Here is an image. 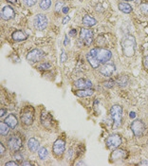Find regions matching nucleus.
<instances>
[{
    "label": "nucleus",
    "instance_id": "nucleus-1",
    "mask_svg": "<svg viewBox=\"0 0 148 166\" xmlns=\"http://www.w3.org/2000/svg\"><path fill=\"white\" fill-rule=\"evenodd\" d=\"M111 57H112V53L110 50L100 48L91 49L86 55L88 63L93 68L99 67L101 64L107 63L111 59Z\"/></svg>",
    "mask_w": 148,
    "mask_h": 166
},
{
    "label": "nucleus",
    "instance_id": "nucleus-2",
    "mask_svg": "<svg viewBox=\"0 0 148 166\" xmlns=\"http://www.w3.org/2000/svg\"><path fill=\"white\" fill-rule=\"evenodd\" d=\"M122 48L125 56L127 57L134 56L136 49V40L134 36L131 34L124 35L122 40Z\"/></svg>",
    "mask_w": 148,
    "mask_h": 166
},
{
    "label": "nucleus",
    "instance_id": "nucleus-3",
    "mask_svg": "<svg viewBox=\"0 0 148 166\" xmlns=\"http://www.w3.org/2000/svg\"><path fill=\"white\" fill-rule=\"evenodd\" d=\"M111 118L113 120V127L118 128L123 122V108L119 104H114L110 109Z\"/></svg>",
    "mask_w": 148,
    "mask_h": 166
},
{
    "label": "nucleus",
    "instance_id": "nucleus-4",
    "mask_svg": "<svg viewBox=\"0 0 148 166\" xmlns=\"http://www.w3.org/2000/svg\"><path fill=\"white\" fill-rule=\"evenodd\" d=\"M48 18L44 14H37L35 15L34 19H33V25L34 28L38 30H44L48 27Z\"/></svg>",
    "mask_w": 148,
    "mask_h": 166
},
{
    "label": "nucleus",
    "instance_id": "nucleus-5",
    "mask_svg": "<svg viewBox=\"0 0 148 166\" xmlns=\"http://www.w3.org/2000/svg\"><path fill=\"white\" fill-rule=\"evenodd\" d=\"M45 56V53L43 50L38 49V48H34L32 50H30L28 55H27V60L32 63H36L39 62L40 60H42Z\"/></svg>",
    "mask_w": 148,
    "mask_h": 166
},
{
    "label": "nucleus",
    "instance_id": "nucleus-6",
    "mask_svg": "<svg viewBox=\"0 0 148 166\" xmlns=\"http://www.w3.org/2000/svg\"><path fill=\"white\" fill-rule=\"evenodd\" d=\"M93 31L89 29H82L80 31V38L83 41V43L86 46H90L91 43L93 42Z\"/></svg>",
    "mask_w": 148,
    "mask_h": 166
},
{
    "label": "nucleus",
    "instance_id": "nucleus-7",
    "mask_svg": "<svg viewBox=\"0 0 148 166\" xmlns=\"http://www.w3.org/2000/svg\"><path fill=\"white\" fill-rule=\"evenodd\" d=\"M34 114H33V108L27 107L21 114V121L26 125H30L33 122Z\"/></svg>",
    "mask_w": 148,
    "mask_h": 166
},
{
    "label": "nucleus",
    "instance_id": "nucleus-8",
    "mask_svg": "<svg viewBox=\"0 0 148 166\" xmlns=\"http://www.w3.org/2000/svg\"><path fill=\"white\" fill-rule=\"evenodd\" d=\"M131 130L136 137H141L145 130V125L141 121L136 120L131 123Z\"/></svg>",
    "mask_w": 148,
    "mask_h": 166
},
{
    "label": "nucleus",
    "instance_id": "nucleus-9",
    "mask_svg": "<svg viewBox=\"0 0 148 166\" xmlns=\"http://www.w3.org/2000/svg\"><path fill=\"white\" fill-rule=\"evenodd\" d=\"M22 146V141L18 136H12L8 140V147L12 151H18Z\"/></svg>",
    "mask_w": 148,
    "mask_h": 166
},
{
    "label": "nucleus",
    "instance_id": "nucleus-10",
    "mask_svg": "<svg viewBox=\"0 0 148 166\" xmlns=\"http://www.w3.org/2000/svg\"><path fill=\"white\" fill-rule=\"evenodd\" d=\"M121 143H122V139L117 134L110 135L106 139V145H107L108 148H110V149L117 148V147H119L121 145Z\"/></svg>",
    "mask_w": 148,
    "mask_h": 166
},
{
    "label": "nucleus",
    "instance_id": "nucleus-11",
    "mask_svg": "<svg viewBox=\"0 0 148 166\" xmlns=\"http://www.w3.org/2000/svg\"><path fill=\"white\" fill-rule=\"evenodd\" d=\"M115 69H116V67H115V65L113 63H108L107 62V63L104 64V66L101 67L100 73L105 77H109L113 74Z\"/></svg>",
    "mask_w": 148,
    "mask_h": 166
},
{
    "label": "nucleus",
    "instance_id": "nucleus-12",
    "mask_svg": "<svg viewBox=\"0 0 148 166\" xmlns=\"http://www.w3.org/2000/svg\"><path fill=\"white\" fill-rule=\"evenodd\" d=\"M65 148H66V143L65 141L58 139L56 141L53 143V153L56 156H61L64 152H65Z\"/></svg>",
    "mask_w": 148,
    "mask_h": 166
},
{
    "label": "nucleus",
    "instance_id": "nucleus-13",
    "mask_svg": "<svg viewBox=\"0 0 148 166\" xmlns=\"http://www.w3.org/2000/svg\"><path fill=\"white\" fill-rule=\"evenodd\" d=\"M14 17V11L11 6H5L1 11V18L4 20H10Z\"/></svg>",
    "mask_w": 148,
    "mask_h": 166
},
{
    "label": "nucleus",
    "instance_id": "nucleus-14",
    "mask_svg": "<svg viewBox=\"0 0 148 166\" xmlns=\"http://www.w3.org/2000/svg\"><path fill=\"white\" fill-rule=\"evenodd\" d=\"M74 85H75L79 89H84V88H91L92 85H93V84L91 83V81L87 80V79L82 78V79H79V80L75 81Z\"/></svg>",
    "mask_w": 148,
    "mask_h": 166
},
{
    "label": "nucleus",
    "instance_id": "nucleus-15",
    "mask_svg": "<svg viewBox=\"0 0 148 166\" xmlns=\"http://www.w3.org/2000/svg\"><path fill=\"white\" fill-rule=\"evenodd\" d=\"M28 147L30 152H36L39 150L40 143L35 138H30L28 141Z\"/></svg>",
    "mask_w": 148,
    "mask_h": 166
},
{
    "label": "nucleus",
    "instance_id": "nucleus-16",
    "mask_svg": "<svg viewBox=\"0 0 148 166\" xmlns=\"http://www.w3.org/2000/svg\"><path fill=\"white\" fill-rule=\"evenodd\" d=\"M4 122H5L10 126V128H12V129H14V128L17 126V124H18V120H17L16 116L13 115V114H10V115L5 119Z\"/></svg>",
    "mask_w": 148,
    "mask_h": 166
},
{
    "label": "nucleus",
    "instance_id": "nucleus-17",
    "mask_svg": "<svg viewBox=\"0 0 148 166\" xmlns=\"http://www.w3.org/2000/svg\"><path fill=\"white\" fill-rule=\"evenodd\" d=\"M12 39H13L14 41L20 42V41L26 40L27 37H28V35H27L24 31H22V30H16V31H14V32L12 34Z\"/></svg>",
    "mask_w": 148,
    "mask_h": 166
},
{
    "label": "nucleus",
    "instance_id": "nucleus-18",
    "mask_svg": "<svg viewBox=\"0 0 148 166\" xmlns=\"http://www.w3.org/2000/svg\"><path fill=\"white\" fill-rule=\"evenodd\" d=\"M83 24L86 27H92V26H95L97 24V21L95 18L91 17L90 15H85L83 17Z\"/></svg>",
    "mask_w": 148,
    "mask_h": 166
},
{
    "label": "nucleus",
    "instance_id": "nucleus-19",
    "mask_svg": "<svg viewBox=\"0 0 148 166\" xmlns=\"http://www.w3.org/2000/svg\"><path fill=\"white\" fill-rule=\"evenodd\" d=\"M94 90L92 88H84V89H79L76 92V95L79 97H89L91 95H93Z\"/></svg>",
    "mask_w": 148,
    "mask_h": 166
},
{
    "label": "nucleus",
    "instance_id": "nucleus-20",
    "mask_svg": "<svg viewBox=\"0 0 148 166\" xmlns=\"http://www.w3.org/2000/svg\"><path fill=\"white\" fill-rule=\"evenodd\" d=\"M125 156H126L125 151L121 150V149H117V150L113 151L112 154H111V159H113V160L122 159H123Z\"/></svg>",
    "mask_w": 148,
    "mask_h": 166
},
{
    "label": "nucleus",
    "instance_id": "nucleus-21",
    "mask_svg": "<svg viewBox=\"0 0 148 166\" xmlns=\"http://www.w3.org/2000/svg\"><path fill=\"white\" fill-rule=\"evenodd\" d=\"M118 8L121 12H123V13H130L132 12V7L127 4V3H123V2H121L119 3L118 5Z\"/></svg>",
    "mask_w": 148,
    "mask_h": 166
},
{
    "label": "nucleus",
    "instance_id": "nucleus-22",
    "mask_svg": "<svg viewBox=\"0 0 148 166\" xmlns=\"http://www.w3.org/2000/svg\"><path fill=\"white\" fill-rule=\"evenodd\" d=\"M38 156H39L40 159L46 160V159L49 157V151L46 147H41V148L38 150Z\"/></svg>",
    "mask_w": 148,
    "mask_h": 166
},
{
    "label": "nucleus",
    "instance_id": "nucleus-23",
    "mask_svg": "<svg viewBox=\"0 0 148 166\" xmlns=\"http://www.w3.org/2000/svg\"><path fill=\"white\" fill-rule=\"evenodd\" d=\"M9 130H10V126L4 122L0 123V133H1L2 136H6L8 133H9Z\"/></svg>",
    "mask_w": 148,
    "mask_h": 166
},
{
    "label": "nucleus",
    "instance_id": "nucleus-24",
    "mask_svg": "<svg viewBox=\"0 0 148 166\" xmlns=\"http://www.w3.org/2000/svg\"><path fill=\"white\" fill-rule=\"evenodd\" d=\"M51 6V0H41L40 1V8L44 11L49 10Z\"/></svg>",
    "mask_w": 148,
    "mask_h": 166
},
{
    "label": "nucleus",
    "instance_id": "nucleus-25",
    "mask_svg": "<svg viewBox=\"0 0 148 166\" xmlns=\"http://www.w3.org/2000/svg\"><path fill=\"white\" fill-rule=\"evenodd\" d=\"M23 2L27 7H31L36 4V0H23Z\"/></svg>",
    "mask_w": 148,
    "mask_h": 166
},
{
    "label": "nucleus",
    "instance_id": "nucleus-26",
    "mask_svg": "<svg viewBox=\"0 0 148 166\" xmlns=\"http://www.w3.org/2000/svg\"><path fill=\"white\" fill-rule=\"evenodd\" d=\"M39 69L41 70H47V69H49L50 68V65L48 64V63H44V64H41L39 67H38Z\"/></svg>",
    "mask_w": 148,
    "mask_h": 166
},
{
    "label": "nucleus",
    "instance_id": "nucleus-27",
    "mask_svg": "<svg viewBox=\"0 0 148 166\" xmlns=\"http://www.w3.org/2000/svg\"><path fill=\"white\" fill-rule=\"evenodd\" d=\"M63 6H64L63 2L62 1H58L56 3V6H55V12H60L61 10H63Z\"/></svg>",
    "mask_w": 148,
    "mask_h": 166
},
{
    "label": "nucleus",
    "instance_id": "nucleus-28",
    "mask_svg": "<svg viewBox=\"0 0 148 166\" xmlns=\"http://www.w3.org/2000/svg\"><path fill=\"white\" fill-rule=\"evenodd\" d=\"M141 10L142 13L148 15V4H142L141 6Z\"/></svg>",
    "mask_w": 148,
    "mask_h": 166
},
{
    "label": "nucleus",
    "instance_id": "nucleus-29",
    "mask_svg": "<svg viewBox=\"0 0 148 166\" xmlns=\"http://www.w3.org/2000/svg\"><path fill=\"white\" fill-rule=\"evenodd\" d=\"M67 54H66V52L63 50V51H62V54H61V63L66 62V61H67Z\"/></svg>",
    "mask_w": 148,
    "mask_h": 166
},
{
    "label": "nucleus",
    "instance_id": "nucleus-30",
    "mask_svg": "<svg viewBox=\"0 0 148 166\" xmlns=\"http://www.w3.org/2000/svg\"><path fill=\"white\" fill-rule=\"evenodd\" d=\"M114 81H112V80H110V81H108V82H105L104 83V86H106V87H112L113 85H114Z\"/></svg>",
    "mask_w": 148,
    "mask_h": 166
},
{
    "label": "nucleus",
    "instance_id": "nucleus-31",
    "mask_svg": "<svg viewBox=\"0 0 148 166\" xmlns=\"http://www.w3.org/2000/svg\"><path fill=\"white\" fill-rule=\"evenodd\" d=\"M69 20H70V16H69V15H66V17L64 18V19H63V22H62L63 25H66Z\"/></svg>",
    "mask_w": 148,
    "mask_h": 166
},
{
    "label": "nucleus",
    "instance_id": "nucleus-32",
    "mask_svg": "<svg viewBox=\"0 0 148 166\" xmlns=\"http://www.w3.org/2000/svg\"><path fill=\"white\" fill-rule=\"evenodd\" d=\"M5 153V147L2 143H0V155H3Z\"/></svg>",
    "mask_w": 148,
    "mask_h": 166
},
{
    "label": "nucleus",
    "instance_id": "nucleus-33",
    "mask_svg": "<svg viewBox=\"0 0 148 166\" xmlns=\"http://www.w3.org/2000/svg\"><path fill=\"white\" fill-rule=\"evenodd\" d=\"M14 159H15L16 160H17V159H19V160H22V159H23L22 156H21L19 153H17V154H15V155H14Z\"/></svg>",
    "mask_w": 148,
    "mask_h": 166
},
{
    "label": "nucleus",
    "instance_id": "nucleus-34",
    "mask_svg": "<svg viewBox=\"0 0 148 166\" xmlns=\"http://www.w3.org/2000/svg\"><path fill=\"white\" fill-rule=\"evenodd\" d=\"M5 165H6V166H10V165H18V163H17V162H14V161H9V162H7Z\"/></svg>",
    "mask_w": 148,
    "mask_h": 166
},
{
    "label": "nucleus",
    "instance_id": "nucleus-35",
    "mask_svg": "<svg viewBox=\"0 0 148 166\" xmlns=\"http://www.w3.org/2000/svg\"><path fill=\"white\" fill-rule=\"evenodd\" d=\"M69 43H70V41H69V38L67 37V36H66V38H65V42H64V45H65V46H67Z\"/></svg>",
    "mask_w": 148,
    "mask_h": 166
},
{
    "label": "nucleus",
    "instance_id": "nucleus-36",
    "mask_svg": "<svg viewBox=\"0 0 148 166\" xmlns=\"http://www.w3.org/2000/svg\"><path fill=\"white\" fill-rule=\"evenodd\" d=\"M68 11H69V8H68V7H64L63 10H62V12H63L64 13H67Z\"/></svg>",
    "mask_w": 148,
    "mask_h": 166
},
{
    "label": "nucleus",
    "instance_id": "nucleus-37",
    "mask_svg": "<svg viewBox=\"0 0 148 166\" xmlns=\"http://www.w3.org/2000/svg\"><path fill=\"white\" fill-rule=\"evenodd\" d=\"M5 113H6V110L5 109H1V111H0V116L3 117L5 115Z\"/></svg>",
    "mask_w": 148,
    "mask_h": 166
},
{
    "label": "nucleus",
    "instance_id": "nucleus-38",
    "mask_svg": "<svg viewBox=\"0 0 148 166\" xmlns=\"http://www.w3.org/2000/svg\"><path fill=\"white\" fill-rule=\"evenodd\" d=\"M129 116H130V118L134 119L136 117V113L135 112H130V113H129Z\"/></svg>",
    "mask_w": 148,
    "mask_h": 166
},
{
    "label": "nucleus",
    "instance_id": "nucleus-39",
    "mask_svg": "<svg viewBox=\"0 0 148 166\" xmlns=\"http://www.w3.org/2000/svg\"><path fill=\"white\" fill-rule=\"evenodd\" d=\"M31 164H32V163H30V162H29V161H24V162L21 163L22 166H25V165H31Z\"/></svg>",
    "mask_w": 148,
    "mask_h": 166
},
{
    "label": "nucleus",
    "instance_id": "nucleus-40",
    "mask_svg": "<svg viewBox=\"0 0 148 166\" xmlns=\"http://www.w3.org/2000/svg\"><path fill=\"white\" fill-rule=\"evenodd\" d=\"M76 33V30H71L70 31H69V35H74Z\"/></svg>",
    "mask_w": 148,
    "mask_h": 166
},
{
    "label": "nucleus",
    "instance_id": "nucleus-41",
    "mask_svg": "<svg viewBox=\"0 0 148 166\" xmlns=\"http://www.w3.org/2000/svg\"><path fill=\"white\" fill-rule=\"evenodd\" d=\"M140 165H148V161H147V160L141 161V162L140 163Z\"/></svg>",
    "mask_w": 148,
    "mask_h": 166
},
{
    "label": "nucleus",
    "instance_id": "nucleus-42",
    "mask_svg": "<svg viewBox=\"0 0 148 166\" xmlns=\"http://www.w3.org/2000/svg\"><path fill=\"white\" fill-rule=\"evenodd\" d=\"M7 1L8 2H10V3H12V4H15L17 1H16V0H7Z\"/></svg>",
    "mask_w": 148,
    "mask_h": 166
},
{
    "label": "nucleus",
    "instance_id": "nucleus-43",
    "mask_svg": "<svg viewBox=\"0 0 148 166\" xmlns=\"http://www.w3.org/2000/svg\"><path fill=\"white\" fill-rule=\"evenodd\" d=\"M123 1H132V0H123Z\"/></svg>",
    "mask_w": 148,
    "mask_h": 166
}]
</instances>
